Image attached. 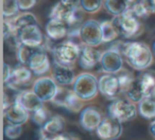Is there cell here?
Instances as JSON below:
<instances>
[{
	"label": "cell",
	"mask_w": 155,
	"mask_h": 140,
	"mask_svg": "<svg viewBox=\"0 0 155 140\" xmlns=\"http://www.w3.org/2000/svg\"><path fill=\"white\" fill-rule=\"evenodd\" d=\"M130 9L132 10V12H133V13L135 14L139 19L140 18H147L149 15H150V14L147 12V10L143 8V5H142L139 1H138V2L133 3V5L130 7Z\"/></svg>",
	"instance_id": "obj_34"
},
{
	"label": "cell",
	"mask_w": 155,
	"mask_h": 140,
	"mask_svg": "<svg viewBox=\"0 0 155 140\" xmlns=\"http://www.w3.org/2000/svg\"><path fill=\"white\" fill-rule=\"evenodd\" d=\"M110 20L118 33V36L125 39L135 38L143 30L139 18L132 12L130 8L124 13L119 16H115Z\"/></svg>",
	"instance_id": "obj_2"
},
{
	"label": "cell",
	"mask_w": 155,
	"mask_h": 140,
	"mask_svg": "<svg viewBox=\"0 0 155 140\" xmlns=\"http://www.w3.org/2000/svg\"><path fill=\"white\" fill-rule=\"evenodd\" d=\"M80 10L82 9L81 8H78V9L69 8L58 1L50 10L49 18L50 19H58L60 21L65 22L69 28L80 27L82 24H80L81 18H82V14H81Z\"/></svg>",
	"instance_id": "obj_6"
},
{
	"label": "cell",
	"mask_w": 155,
	"mask_h": 140,
	"mask_svg": "<svg viewBox=\"0 0 155 140\" xmlns=\"http://www.w3.org/2000/svg\"><path fill=\"white\" fill-rule=\"evenodd\" d=\"M99 93L107 99H114L121 93L120 81L117 74L104 73L100 76Z\"/></svg>",
	"instance_id": "obj_13"
},
{
	"label": "cell",
	"mask_w": 155,
	"mask_h": 140,
	"mask_svg": "<svg viewBox=\"0 0 155 140\" xmlns=\"http://www.w3.org/2000/svg\"><path fill=\"white\" fill-rule=\"evenodd\" d=\"M151 98H152V99H154V100H155V87H154V89H153L152 93H151Z\"/></svg>",
	"instance_id": "obj_42"
},
{
	"label": "cell",
	"mask_w": 155,
	"mask_h": 140,
	"mask_svg": "<svg viewBox=\"0 0 155 140\" xmlns=\"http://www.w3.org/2000/svg\"><path fill=\"white\" fill-rule=\"evenodd\" d=\"M52 102L55 105L64 107L72 112H78L84 108L83 107V100L80 97H78L74 91L62 86H58V93Z\"/></svg>",
	"instance_id": "obj_8"
},
{
	"label": "cell",
	"mask_w": 155,
	"mask_h": 140,
	"mask_svg": "<svg viewBox=\"0 0 155 140\" xmlns=\"http://www.w3.org/2000/svg\"><path fill=\"white\" fill-rule=\"evenodd\" d=\"M102 121L101 112L95 106H87L84 107L80 112L79 123L82 129L86 132H94L97 129Z\"/></svg>",
	"instance_id": "obj_14"
},
{
	"label": "cell",
	"mask_w": 155,
	"mask_h": 140,
	"mask_svg": "<svg viewBox=\"0 0 155 140\" xmlns=\"http://www.w3.org/2000/svg\"><path fill=\"white\" fill-rule=\"evenodd\" d=\"M137 81L139 83L140 87L142 89L144 97H151L153 89L155 87V77L151 72H143L137 78Z\"/></svg>",
	"instance_id": "obj_26"
},
{
	"label": "cell",
	"mask_w": 155,
	"mask_h": 140,
	"mask_svg": "<svg viewBox=\"0 0 155 140\" xmlns=\"http://www.w3.org/2000/svg\"><path fill=\"white\" fill-rule=\"evenodd\" d=\"M50 118H51V116H50L49 110H48L47 107H45V106H41L36 112H32L30 116L31 121H32L34 124H36L37 126L41 127V129L47 123V121L49 120Z\"/></svg>",
	"instance_id": "obj_28"
},
{
	"label": "cell",
	"mask_w": 155,
	"mask_h": 140,
	"mask_svg": "<svg viewBox=\"0 0 155 140\" xmlns=\"http://www.w3.org/2000/svg\"><path fill=\"white\" fill-rule=\"evenodd\" d=\"M14 102H16V103H18L19 105H21L22 107L28 110L30 114L36 112L38 108L44 106V104H43L44 102L37 97V95L34 93L33 89L18 91Z\"/></svg>",
	"instance_id": "obj_17"
},
{
	"label": "cell",
	"mask_w": 155,
	"mask_h": 140,
	"mask_svg": "<svg viewBox=\"0 0 155 140\" xmlns=\"http://www.w3.org/2000/svg\"><path fill=\"white\" fill-rule=\"evenodd\" d=\"M138 112L143 119L151 120L155 118V100L151 97L144 98L138 103Z\"/></svg>",
	"instance_id": "obj_25"
},
{
	"label": "cell",
	"mask_w": 155,
	"mask_h": 140,
	"mask_svg": "<svg viewBox=\"0 0 155 140\" xmlns=\"http://www.w3.org/2000/svg\"><path fill=\"white\" fill-rule=\"evenodd\" d=\"M72 90L83 101H89L97 97L99 93V81L91 72H82L75 78Z\"/></svg>",
	"instance_id": "obj_4"
},
{
	"label": "cell",
	"mask_w": 155,
	"mask_h": 140,
	"mask_svg": "<svg viewBox=\"0 0 155 140\" xmlns=\"http://www.w3.org/2000/svg\"><path fill=\"white\" fill-rule=\"evenodd\" d=\"M51 137L52 136H49L47 134H45L43 131L41 129V133H39V138L38 140H51Z\"/></svg>",
	"instance_id": "obj_41"
},
{
	"label": "cell",
	"mask_w": 155,
	"mask_h": 140,
	"mask_svg": "<svg viewBox=\"0 0 155 140\" xmlns=\"http://www.w3.org/2000/svg\"><path fill=\"white\" fill-rule=\"evenodd\" d=\"M103 5V0H80V8L89 14L97 13Z\"/></svg>",
	"instance_id": "obj_32"
},
{
	"label": "cell",
	"mask_w": 155,
	"mask_h": 140,
	"mask_svg": "<svg viewBox=\"0 0 155 140\" xmlns=\"http://www.w3.org/2000/svg\"><path fill=\"white\" fill-rule=\"evenodd\" d=\"M69 27L58 19H49L46 24V34L51 41H62L68 36Z\"/></svg>",
	"instance_id": "obj_21"
},
{
	"label": "cell",
	"mask_w": 155,
	"mask_h": 140,
	"mask_svg": "<svg viewBox=\"0 0 155 140\" xmlns=\"http://www.w3.org/2000/svg\"><path fill=\"white\" fill-rule=\"evenodd\" d=\"M149 132L152 135L153 138H155V120H153L152 122L150 123V126H149Z\"/></svg>",
	"instance_id": "obj_40"
},
{
	"label": "cell",
	"mask_w": 155,
	"mask_h": 140,
	"mask_svg": "<svg viewBox=\"0 0 155 140\" xmlns=\"http://www.w3.org/2000/svg\"><path fill=\"white\" fill-rule=\"evenodd\" d=\"M37 0H17L19 10L22 12H27L29 10L33 9L36 5Z\"/></svg>",
	"instance_id": "obj_35"
},
{
	"label": "cell",
	"mask_w": 155,
	"mask_h": 140,
	"mask_svg": "<svg viewBox=\"0 0 155 140\" xmlns=\"http://www.w3.org/2000/svg\"><path fill=\"white\" fill-rule=\"evenodd\" d=\"M27 67L33 72L34 76H44L50 70V60L47 50L44 46L35 47Z\"/></svg>",
	"instance_id": "obj_9"
},
{
	"label": "cell",
	"mask_w": 155,
	"mask_h": 140,
	"mask_svg": "<svg viewBox=\"0 0 155 140\" xmlns=\"http://www.w3.org/2000/svg\"><path fill=\"white\" fill-rule=\"evenodd\" d=\"M33 72L27 66L19 64L12 70L11 76L9 80L5 83V86L12 88L14 90H19L21 87L29 85V83L32 80Z\"/></svg>",
	"instance_id": "obj_12"
},
{
	"label": "cell",
	"mask_w": 155,
	"mask_h": 140,
	"mask_svg": "<svg viewBox=\"0 0 155 140\" xmlns=\"http://www.w3.org/2000/svg\"><path fill=\"white\" fill-rule=\"evenodd\" d=\"M22 134V126L21 125H13L9 124L5 127V136L10 140H15L19 138Z\"/></svg>",
	"instance_id": "obj_33"
},
{
	"label": "cell",
	"mask_w": 155,
	"mask_h": 140,
	"mask_svg": "<svg viewBox=\"0 0 155 140\" xmlns=\"http://www.w3.org/2000/svg\"><path fill=\"white\" fill-rule=\"evenodd\" d=\"M19 7H18L17 0H3V9L2 14L3 17L7 18H14L19 14Z\"/></svg>",
	"instance_id": "obj_30"
},
{
	"label": "cell",
	"mask_w": 155,
	"mask_h": 140,
	"mask_svg": "<svg viewBox=\"0 0 155 140\" xmlns=\"http://www.w3.org/2000/svg\"><path fill=\"white\" fill-rule=\"evenodd\" d=\"M79 38L83 45L89 47H98L103 43V35H102L101 22L95 19L85 20L80 28Z\"/></svg>",
	"instance_id": "obj_7"
},
{
	"label": "cell",
	"mask_w": 155,
	"mask_h": 140,
	"mask_svg": "<svg viewBox=\"0 0 155 140\" xmlns=\"http://www.w3.org/2000/svg\"><path fill=\"white\" fill-rule=\"evenodd\" d=\"M103 7L108 14L119 16L130 8L127 0H103Z\"/></svg>",
	"instance_id": "obj_24"
},
{
	"label": "cell",
	"mask_w": 155,
	"mask_h": 140,
	"mask_svg": "<svg viewBox=\"0 0 155 140\" xmlns=\"http://www.w3.org/2000/svg\"><path fill=\"white\" fill-rule=\"evenodd\" d=\"M125 93H127V100H130V101L133 102V103H139L141 100H143L144 98H146L143 93H142V89H141V87H140L139 83H138L137 79L134 81L132 86L130 87L129 90Z\"/></svg>",
	"instance_id": "obj_29"
},
{
	"label": "cell",
	"mask_w": 155,
	"mask_h": 140,
	"mask_svg": "<svg viewBox=\"0 0 155 140\" xmlns=\"http://www.w3.org/2000/svg\"><path fill=\"white\" fill-rule=\"evenodd\" d=\"M102 57V52L95 49L94 47L83 45L80 50V56L78 63L81 68L83 69H91L100 63Z\"/></svg>",
	"instance_id": "obj_19"
},
{
	"label": "cell",
	"mask_w": 155,
	"mask_h": 140,
	"mask_svg": "<svg viewBox=\"0 0 155 140\" xmlns=\"http://www.w3.org/2000/svg\"><path fill=\"white\" fill-rule=\"evenodd\" d=\"M52 79L55 81L58 86L66 87L69 85H73L75 81V74L71 67L55 64L52 69Z\"/></svg>",
	"instance_id": "obj_20"
},
{
	"label": "cell",
	"mask_w": 155,
	"mask_h": 140,
	"mask_svg": "<svg viewBox=\"0 0 155 140\" xmlns=\"http://www.w3.org/2000/svg\"><path fill=\"white\" fill-rule=\"evenodd\" d=\"M152 52H153V55L155 56V41L153 43V46H152Z\"/></svg>",
	"instance_id": "obj_43"
},
{
	"label": "cell",
	"mask_w": 155,
	"mask_h": 140,
	"mask_svg": "<svg viewBox=\"0 0 155 140\" xmlns=\"http://www.w3.org/2000/svg\"><path fill=\"white\" fill-rule=\"evenodd\" d=\"M122 123L108 116L102 119L96 133L101 140H117L122 135Z\"/></svg>",
	"instance_id": "obj_11"
},
{
	"label": "cell",
	"mask_w": 155,
	"mask_h": 140,
	"mask_svg": "<svg viewBox=\"0 0 155 140\" xmlns=\"http://www.w3.org/2000/svg\"><path fill=\"white\" fill-rule=\"evenodd\" d=\"M81 47L72 41H64L52 47V55L55 64L71 67L80 56Z\"/></svg>",
	"instance_id": "obj_3"
},
{
	"label": "cell",
	"mask_w": 155,
	"mask_h": 140,
	"mask_svg": "<svg viewBox=\"0 0 155 140\" xmlns=\"http://www.w3.org/2000/svg\"><path fill=\"white\" fill-rule=\"evenodd\" d=\"M149 14L155 13V0H139Z\"/></svg>",
	"instance_id": "obj_36"
},
{
	"label": "cell",
	"mask_w": 155,
	"mask_h": 140,
	"mask_svg": "<svg viewBox=\"0 0 155 140\" xmlns=\"http://www.w3.org/2000/svg\"><path fill=\"white\" fill-rule=\"evenodd\" d=\"M33 90L43 102H52L58 90V85L50 77H41L33 83Z\"/></svg>",
	"instance_id": "obj_10"
},
{
	"label": "cell",
	"mask_w": 155,
	"mask_h": 140,
	"mask_svg": "<svg viewBox=\"0 0 155 140\" xmlns=\"http://www.w3.org/2000/svg\"><path fill=\"white\" fill-rule=\"evenodd\" d=\"M127 3H129V5H131V3L133 5V3L136 2V0H127Z\"/></svg>",
	"instance_id": "obj_44"
},
{
	"label": "cell",
	"mask_w": 155,
	"mask_h": 140,
	"mask_svg": "<svg viewBox=\"0 0 155 140\" xmlns=\"http://www.w3.org/2000/svg\"><path fill=\"white\" fill-rule=\"evenodd\" d=\"M65 126V122L61 116H52L47 121L45 125L41 127V131L49 136H55L62 134Z\"/></svg>",
	"instance_id": "obj_23"
},
{
	"label": "cell",
	"mask_w": 155,
	"mask_h": 140,
	"mask_svg": "<svg viewBox=\"0 0 155 140\" xmlns=\"http://www.w3.org/2000/svg\"><path fill=\"white\" fill-rule=\"evenodd\" d=\"M117 76H118L119 81H120L121 93H127L130 87L132 86V84L134 83V81L136 80L131 72H129L127 70H124V69H122L120 72H118Z\"/></svg>",
	"instance_id": "obj_31"
},
{
	"label": "cell",
	"mask_w": 155,
	"mask_h": 140,
	"mask_svg": "<svg viewBox=\"0 0 155 140\" xmlns=\"http://www.w3.org/2000/svg\"><path fill=\"white\" fill-rule=\"evenodd\" d=\"M12 70L10 69V66L7 64V63H3V82H7L9 80L10 76H11Z\"/></svg>",
	"instance_id": "obj_38"
},
{
	"label": "cell",
	"mask_w": 155,
	"mask_h": 140,
	"mask_svg": "<svg viewBox=\"0 0 155 140\" xmlns=\"http://www.w3.org/2000/svg\"><path fill=\"white\" fill-rule=\"evenodd\" d=\"M51 140H71V139L68 135H65V134H58V135L52 136Z\"/></svg>",
	"instance_id": "obj_39"
},
{
	"label": "cell",
	"mask_w": 155,
	"mask_h": 140,
	"mask_svg": "<svg viewBox=\"0 0 155 140\" xmlns=\"http://www.w3.org/2000/svg\"><path fill=\"white\" fill-rule=\"evenodd\" d=\"M19 44L30 47H41L44 46V35L38 24H33L22 29L17 33Z\"/></svg>",
	"instance_id": "obj_15"
},
{
	"label": "cell",
	"mask_w": 155,
	"mask_h": 140,
	"mask_svg": "<svg viewBox=\"0 0 155 140\" xmlns=\"http://www.w3.org/2000/svg\"><path fill=\"white\" fill-rule=\"evenodd\" d=\"M10 22H11L16 35H17V33L19 31H21L22 29L27 28V27L33 26V24H38L35 15L30 13V12H24L21 14H18L16 17L12 18L10 20Z\"/></svg>",
	"instance_id": "obj_22"
},
{
	"label": "cell",
	"mask_w": 155,
	"mask_h": 140,
	"mask_svg": "<svg viewBox=\"0 0 155 140\" xmlns=\"http://www.w3.org/2000/svg\"><path fill=\"white\" fill-rule=\"evenodd\" d=\"M60 2L69 8H73V9L80 8V0H60Z\"/></svg>",
	"instance_id": "obj_37"
},
{
	"label": "cell",
	"mask_w": 155,
	"mask_h": 140,
	"mask_svg": "<svg viewBox=\"0 0 155 140\" xmlns=\"http://www.w3.org/2000/svg\"><path fill=\"white\" fill-rule=\"evenodd\" d=\"M122 55L113 50H106L102 53V57L100 60L102 70L105 73L117 74L122 70L123 60Z\"/></svg>",
	"instance_id": "obj_16"
},
{
	"label": "cell",
	"mask_w": 155,
	"mask_h": 140,
	"mask_svg": "<svg viewBox=\"0 0 155 140\" xmlns=\"http://www.w3.org/2000/svg\"><path fill=\"white\" fill-rule=\"evenodd\" d=\"M30 112L16 102H13L7 109H5V118L9 124L24 125L30 119Z\"/></svg>",
	"instance_id": "obj_18"
},
{
	"label": "cell",
	"mask_w": 155,
	"mask_h": 140,
	"mask_svg": "<svg viewBox=\"0 0 155 140\" xmlns=\"http://www.w3.org/2000/svg\"><path fill=\"white\" fill-rule=\"evenodd\" d=\"M127 63L137 71H142L152 65L153 52L148 45L141 41H129L123 55Z\"/></svg>",
	"instance_id": "obj_1"
},
{
	"label": "cell",
	"mask_w": 155,
	"mask_h": 140,
	"mask_svg": "<svg viewBox=\"0 0 155 140\" xmlns=\"http://www.w3.org/2000/svg\"><path fill=\"white\" fill-rule=\"evenodd\" d=\"M102 35H103V43H112L118 37L116 29L113 24L112 20H104L101 22Z\"/></svg>",
	"instance_id": "obj_27"
},
{
	"label": "cell",
	"mask_w": 155,
	"mask_h": 140,
	"mask_svg": "<svg viewBox=\"0 0 155 140\" xmlns=\"http://www.w3.org/2000/svg\"><path fill=\"white\" fill-rule=\"evenodd\" d=\"M137 109L135 104L127 99H116L108 105V116L119 122H129L136 118Z\"/></svg>",
	"instance_id": "obj_5"
}]
</instances>
